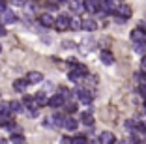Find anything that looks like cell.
<instances>
[{"instance_id": "cell-38", "label": "cell", "mask_w": 146, "mask_h": 144, "mask_svg": "<svg viewBox=\"0 0 146 144\" xmlns=\"http://www.w3.org/2000/svg\"><path fill=\"white\" fill-rule=\"evenodd\" d=\"M114 2H122V0H114Z\"/></svg>"}, {"instance_id": "cell-8", "label": "cell", "mask_w": 146, "mask_h": 144, "mask_svg": "<svg viewBox=\"0 0 146 144\" xmlns=\"http://www.w3.org/2000/svg\"><path fill=\"white\" fill-rule=\"evenodd\" d=\"M13 90L19 92V94L26 92V90H28V81H26V79H17V81H13Z\"/></svg>"}, {"instance_id": "cell-14", "label": "cell", "mask_w": 146, "mask_h": 144, "mask_svg": "<svg viewBox=\"0 0 146 144\" xmlns=\"http://www.w3.org/2000/svg\"><path fill=\"white\" fill-rule=\"evenodd\" d=\"M64 127L68 129V131H75L79 127V120H75L73 116H68V118L64 120Z\"/></svg>"}, {"instance_id": "cell-23", "label": "cell", "mask_w": 146, "mask_h": 144, "mask_svg": "<svg viewBox=\"0 0 146 144\" xmlns=\"http://www.w3.org/2000/svg\"><path fill=\"white\" fill-rule=\"evenodd\" d=\"M9 109H11L13 114H17V112H23V103H21V101H11V103H9Z\"/></svg>"}, {"instance_id": "cell-7", "label": "cell", "mask_w": 146, "mask_h": 144, "mask_svg": "<svg viewBox=\"0 0 146 144\" xmlns=\"http://www.w3.org/2000/svg\"><path fill=\"white\" fill-rule=\"evenodd\" d=\"M64 101H66L64 96H62V94H56V96H52V98L47 101V105L52 107V109H60V107L64 105Z\"/></svg>"}, {"instance_id": "cell-33", "label": "cell", "mask_w": 146, "mask_h": 144, "mask_svg": "<svg viewBox=\"0 0 146 144\" xmlns=\"http://www.w3.org/2000/svg\"><path fill=\"white\" fill-rule=\"evenodd\" d=\"M13 6H25L26 4V0H11Z\"/></svg>"}, {"instance_id": "cell-35", "label": "cell", "mask_w": 146, "mask_h": 144, "mask_svg": "<svg viewBox=\"0 0 146 144\" xmlns=\"http://www.w3.org/2000/svg\"><path fill=\"white\" fill-rule=\"evenodd\" d=\"M141 68H142V71L146 73V56H144V58H142V62H141Z\"/></svg>"}, {"instance_id": "cell-34", "label": "cell", "mask_w": 146, "mask_h": 144, "mask_svg": "<svg viewBox=\"0 0 146 144\" xmlns=\"http://www.w3.org/2000/svg\"><path fill=\"white\" fill-rule=\"evenodd\" d=\"M6 34H8V32H6L4 25H0V38H2V36H6Z\"/></svg>"}, {"instance_id": "cell-3", "label": "cell", "mask_w": 146, "mask_h": 144, "mask_svg": "<svg viewBox=\"0 0 146 144\" xmlns=\"http://www.w3.org/2000/svg\"><path fill=\"white\" fill-rule=\"evenodd\" d=\"M17 21V15L11 11V9H0V23L2 25H11V23Z\"/></svg>"}, {"instance_id": "cell-26", "label": "cell", "mask_w": 146, "mask_h": 144, "mask_svg": "<svg viewBox=\"0 0 146 144\" xmlns=\"http://www.w3.org/2000/svg\"><path fill=\"white\" fill-rule=\"evenodd\" d=\"M9 142L21 144V142H25V137H23V135H11V137H9Z\"/></svg>"}, {"instance_id": "cell-25", "label": "cell", "mask_w": 146, "mask_h": 144, "mask_svg": "<svg viewBox=\"0 0 146 144\" xmlns=\"http://www.w3.org/2000/svg\"><path fill=\"white\" fill-rule=\"evenodd\" d=\"M71 142L73 144H84V142H88V139H86L84 135H77V137H73V139H71Z\"/></svg>"}, {"instance_id": "cell-18", "label": "cell", "mask_w": 146, "mask_h": 144, "mask_svg": "<svg viewBox=\"0 0 146 144\" xmlns=\"http://www.w3.org/2000/svg\"><path fill=\"white\" fill-rule=\"evenodd\" d=\"M81 123L86 125V127H92L94 125V116H92L90 112H82L81 114Z\"/></svg>"}, {"instance_id": "cell-9", "label": "cell", "mask_w": 146, "mask_h": 144, "mask_svg": "<svg viewBox=\"0 0 146 144\" xmlns=\"http://www.w3.org/2000/svg\"><path fill=\"white\" fill-rule=\"evenodd\" d=\"M39 23H41L45 28H51V26H54V17H52L51 13H41V15H39Z\"/></svg>"}, {"instance_id": "cell-17", "label": "cell", "mask_w": 146, "mask_h": 144, "mask_svg": "<svg viewBox=\"0 0 146 144\" xmlns=\"http://www.w3.org/2000/svg\"><path fill=\"white\" fill-rule=\"evenodd\" d=\"M92 49H94V39H84V41L81 43V47H79V51H81L82 54H86V52H90Z\"/></svg>"}, {"instance_id": "cell-28", "label": "cell", "mask_w": 146, "mask_h": 144, "mask_svg": "<svg viewBox=\"0 0 146 144\" xmlns=\"http://www.w3.org/2000/svg\"><path fill=\"white\" fill-rule=\"evenodd\" d=\"M0 112H6V114H9V112H11V109H9V103L0 101Z\"/></svg>"}, {"instance_id": "cell-31", "label": "cell", "mask_w": 146, "mask_h": 144, "mask_svg": "<svg viewBox=\"0 0 146 144\" xmlns=\"http://www.w3.org/2000/svg\"><path fill=\"white\" fill-rule=\"evenodd\" d=\"M137 79H139V82H141V84H142V82H146V73L144 71H142V73H137Z\"/></svg>"}, {"instance_id": "cell-15", "label": "cell", "mask_w": 146, "mask_h": 144, "mask_svg": "<svg viewBox=\"0 0 146 144\" xmlns=\"http://www.w3.org/2000/svg\"><path fill=\"white\" fill-rule=\"evenodd\" d=\"M69 64H71V68L75 69V71L79 73V75H82V77H88V68H86L84 64H77V62H73V60H71Z\"/></svg>"}, {"instance_id": "cell-16", "label": "cell", "mask_w": 146, "mask_h": 144, "mask_svg": "<svg viewBox=\"0 0 146 144\" xmlns=\"http://www.w3.org/2000/svg\"><path fill=\"white\" fill-rule=\"evenodd\" d=\"M69 9H71L73 13H81V11H84L82 0H69Z\"/></svg>"}, {"instance_id": "cell-20", "label": "cell", "mask_w": 146, "mask_h": 144, "mask_svg": "<svg viewBox=\"0 0 146 144\" xmlns=\"http://www.w3.org/2000/svg\"><path fill=\"white\" fill-rule=\"evenodd\" d=\"M81 26H82V19L79 17L69 19V30H81Z\"/></svg>"}, {"instance_id": "cell-12", "label": "cell", "mask_w": 146, "mask_h": 144, "mask_svg": "<svg viewBox=\"0 0 146 144\" xmlns=\"http://www.w3.org/2000/svg\"><path fill=\"white\" fill-rule=\"evenodd\" d=\"M116 13H118L120 17H124V19H129V17H131V13H133V9H131V6H127V4H120Z\"/></svg>"}, {"instance_id": "cell-4", "label": "cell", "mask_w": 146, "mask_h": 144, "mask_svg": "<svg viewBox=\"0 0 146 144\" xmlns=\"http://www.w3.org/2000/svg\"><path fill=\"white\" fill-rule=\"evenodd\" d=\"M75 96H77L84 105H90V103H92V94L88 92L86 88H75Z\"/></svg>"}, {"instance_id": "cell-37", "label": "cell", "mask_w": 146, "mask_h": 144, "mask_svg": "<svg viewBox=\"0 0 146 144\" xmlns=\"http://www.w3.org/2000/svg\"><path fill=\"white\" fill-rule=\"evenodd\" d=\"M0 52H2V45H0Z\"/></svg>"}, {"instance_id": "cell-27", "label": "cell", "mask_w": 146, "mask_h": 144, "mask_svg": "<svg viewBox=\"0 0 146 144\" xmlns=\"http://www.w3.org/2000/svg\"><path fill=\"white\" fill-rule=\"evenodd\" d=\"M135 52H139V54L146 52V43H135Z\"/></svg>"}, {"instance_id": "cell-24", "label": "cell", "mask_w": 146, "mask_h": 144, "mask_svg": "<svg viewBox=\"0 0 146 144\" xmlns=\"http://www.w3.org/2000/svg\"><path fill=\"white\" fill-rule=\"evenodd\" d=\"M9 123V114L6 112H0V127H6Z\"/></svg>"}, {"instance_id": "cell-19", "label": "cell", "mask_w": 146, "mask_h": 144, "mask_svg": "<svg viewBox=\"0 0 146 144\" xmlns=\"http://www.w3.org/2000/svg\"><path fill=\"white\" fill-rule=\"evenodd\" d=\"M101 62H103L105 66H111V64L114 62V54H112L111 51H101Z\"/></svg>"}, {"instance_id": "cell-39", "label": "cell", "mask_w": 146, "mask_h": 144, "mask_svg": "<svg viewBox=\"0 0 146 144\" xmlns=\"http://www.w3.org/2000/svg\"><path fill=\"white\" fill-rule=\"evenodd\" d=\"M144 107H146V99H144Z\"/></svg>"}, {"instance_id": "cell-11", "label": "cell", "mask_w": 146, "mask_h": 144, "mask_svg": "<svg viewBox=\"0 0 146 144\" xmlns=\"http://www.w3.org/2000/svg\"><path fill=\"white\" fill-rule=\"evenodd\" d=\"M26 81H28V84H38V82L43 81V75L39 71H30L26 75Z\"/></svg>"}, {"instance_id": "cell-22", "label": "cell", "mask_w": 146, "mask_h": 144, "mask_svg": "<svg viewBox=\"0 0 146 144\" xmlns=\"http://www.w3.org/2000/svg\"><path fill=\"white\" fill-rule=\"evenodd\" d=\"M68 79H69L71 82H81L82 79H84V77H82V75H79V73L75 71V69H71V71H69V75H68Z\"/></svg>"}, {"instance_id": "cell-13", "label": "cell", "mask_w": 146, "mask_h": 144, "mask_svg": "<svg viewBox=\"0 0 146 144\" xmlns=\"http://www.w3.org/2000/svg\"><path fill=\"white\" fill-rule=\"evenodd\" d=\"M96 28H98V23H96L94 19H82L81 30H86V32H94Z\"/></svg>"}, {"instance_id": "cell-40", "label": "cell", "mask_w": 146, "mask_h": 144, "mask_svg": "<svg viewBox=\"0 0 146 144\" xmlns=\"http://www.w3.org/2000/svg\"><path fill=\"white\" fill-rule=\"evenodd\" d=\"M2 2H8V0H2Z\"/></svg>"}, {"instance_id": "cell-32", "label": "cell", "mask_w": 146, "mask_h": 144, "mask_svg": "<svg viewBox=\"0 0 146 144\" xmlns=\"http://www.w3.org/2000/svg\"><path fill=\"white\" fill-rule=\"evenodd\" d=\"M58 94H62V96H64V98H68V96H69L68 88H58Z\"/></svg>"}, {"instance_id": "cell-5", "label": "cell", "mask_w": 146, "mask_h": 144, "mask_svg": "<svg viewBox=\"0 0 146 144\" xmlns=\"http://www.w3.org/2000/svg\"><path fill=\"white\" fill-rule=\"evenodd\" d=\"M131 41L133 43H146V30L135 28L133 32H131Z\"/></svg>"}, {"instance_id": "cell-36", "label": "cell", "mask_w": 146, "mask_h": 144, "mask_svg": "<svg viewBox=\"0 0 146 144\" xmlns=\"http://www.w3.org/2000/svg\"><path fill=\"white\" fill-rule=\"evenodd\" d=\"M56 2H58V4H64V2H68V0H56Z\"/></svg>"}, {"instance_id": "cell-21", "label": "cell", "mask_w": 146, "mask_h": 144, "mask_svg": "<svg viewBox=\"0 0 146 144\" xmlns=\"http://www.w3.org/2000/svg\"><path fill=\"white\" fill-rule=\"evenodd\" d=\"M34 99H36V105H38V109H39V107H43V105H47V101H49V99L45 98V94H43V92H39Z\"/></svg>"}, {"instance_id": "cell-1", "label": "cell", "mask_w": 146, "mask_h": 144, "mask_svg": "<svg viewBox=\"0 0 146 144\" xmlns=\"http://www.w3.org/2000/svg\"><path fill=\"white\" fill-rule=\"evenodd\" d=\"M101 4H103V0H82L84 11H88V13H98V11H101Z\"/></svg>"}, {"instance_id": "cell-2", "label": "cell", "mask_w": 146, "mask_h": 144, "mask_svg": "<svg viewBox=\"0 0 146 144\" xmlns=\"http://www.w3.org/2000/svg\"><path fill=\"white\" fill-rule=\"evenodd\" d=\"M54 28L58 30V32H66V30H69V17H68V15L60 13V15L54 19Z\"/></svg>"}, {"instance_id": "cell-6", "label": "cell", "mask_w": 146, "mask_h": 144, "mask_svg": "<svg viewBox=\"0 0 146 144\" xmlns=\"http://www.w3.org/2000/svg\"><path fill=\"white\" fill-rule=\"evenodd\" d=\"M101 9H103L105 13H109V15H116V11H118V6H116L114 0H103Z\"/></svg>"}, {"instance_id": "cell-30", "label": "cell", "mask_w": 146, "mask_h": 144, "mask_svg": "<svg viewBox=\"0 0 146 144\" xmlns=\"http://www.w3.org/2000/svg\"><path fill=\"white\" fill-rule=\"evenodd\" d=\"M139 94H141L142 98H144V99H146V82H142V84H141V86H139Z\"/></svg>"}, {"instance_id": "cell-29", "label": "cell", "mask_w": 146, "mask_h": 144, "mask_svg": "<svg viewBox=\"0 0 146 144\" xmlns=\"http://www.w3.org/2000/svg\"><path fill=\"white\" fill-rule=\"evenodd\" d=\"M66 110H68V112H77V105H75V103H68V105H66Z\"/></svg>"}, {"instance_id": "cell-10", "label": "cell", "mask_w": 146, "mask_h": 144, "mask_svg": "<svg viewBox=\"0 0 146 144\" xmlns=\"http://www.w3.org/2000/svg\"><path fill=\"white\" fill-rule=\"evenodd\" d=\"M114 133H111V131H103L101 135H99V139H98V142H101V144H112L114 142Z\"/></svg>"}]
</instances>
